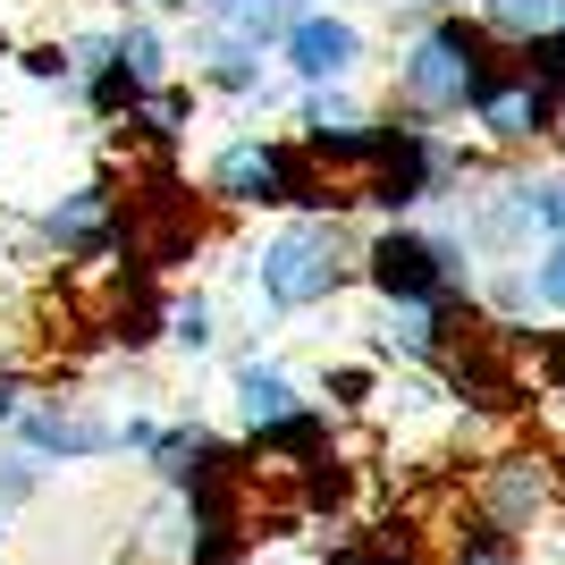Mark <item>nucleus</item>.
I'll return each mask as SVG.
<instances>
[{
    "label": "nucleus",
    "instance_id": "obj_1",
    "mask_svg": "<svg viewBox=\"0 0 565 565\" xmlns=\"http://www.w3.org/2000/svg\"><path fill=\"white\" fill-rule=\"evenodd\" d=\"M498 68H507V43H498L481 18H430L423 34L397 51L388 110L423 118V127H439V118H465L472 102L498 85Z\"/></svg>",
    "mask_w": 565,
    "mask_h": 565
},
{
    "label": "nucleus",
    "instance_id": "obj_2",
    "mask_svg": "<svg viewBox=\"0 0 565 565\" xmlns=\"http://www.w3.org/2000/svg\"><path fill=\"white\" fill-rule=\"evenodd\" d=\"M354 279H363V236H354L347 212H296L254 254V296L270 312H321Z\"/></svg>",
    "mask_w": 565,
    "mask_h": 565
},
{
    "label": "nucleus",
    "instance_id": "obj_3",
    "mask_svg": "<svg viewBox=\"0 0 565 565\" xmlns=\"http://www.w3.org/2000/svg\"><path fill=\"white\" fill-rule=\"evenodd\" d=\"M363 287H372L380 305L472 312L481 270H472L465 236H439V228H414V220H388L380 236H363Z\"/></svg>",
    "mask_w": 565,
    "mask_h": 565
},
{
    "label": "nucleus",
    "instance_id": "obj_4",
    "mask_svg": "<svg viewBox=\"0 0 565 565\" xmlns=\"http://www.w3.org/2000/svg\"><path fill=\"white\" fill-rule=\"evenodd\" d=\"M9 439L43 465H102V456H118V414L94 397H34Z\"/></svg>",
    "mask_w": 565,
    "mask_h": 565
},
{
    "label": "nucleus",
    "instance_id": "obj_5",
    "mask_svg": "<svg viewBox=\"0 0 565 565\" xmlns=\"http://www.w3.org/2000/svg\"><path fill=\"white\" fill-rule=\"evenodd\" d=\"M557 481L565 472L548 456H490V465L472 472V523H490V532H541L548 507H557Z\"/></svg>",
    "mask_w": 565,
    "mask_h": 565
},
{
    "label": "nucleus",
    "instance_id": "obj_6",
    "mask_svg": "<svg viewBox=\"0 0 565 565\" xmlns=\"http://www.w3.org/2000/svg\"><path fill=\"white\" fill-rule=\"evenodd\" d=\"M203 194L220 212H287V136H228L203 161Z\"/></svg>",
    "mask_w": 565,
    "mask_h": 565
},
{
    "label": "nucleus",
    "instance_id": "obj_7",
    "mask_svg": "<svg viewBox=\"0 0 565 565\" xmlns=\"http://www.w3.org/2000/svg\"><path fill=\"white\" fill-rule=\"evenodd\" d=\"M279 68L296 85H354L363 68V25L338 18V9H305V18L279 34Z\"/></svg>",
    "mask_w": 565,
    "mask_h": 565
},
{
    "label": "nucleus",
    "instance_id": "obj_8",
    "mask_svg": "<svg viewBox=\"0 0 565 565\" xmlns=\"http://www.w3.org/2000/svg\"><path fill=\"white\" fill-rule=\"evenodd\" d=\"M34 236H43L60 262H102L118 245V194L110 186H68L43 220H34Z\"/></svg>",
    "mask_w": 565,
    "mask_h": 565
},
{
    "label": "nucleus",
    "instance_id": "obj_9",
    "mask_svg": "<svg viewBox=\"0 0 565 565\" xmlns=\"http://www.w3.org/2000/svg\"><path fill=\"white\" fill-rule=\"evenodd\" d=\"M186 548H194V507H186V490H152L136 515H127L110 565H186Z\"/></svg>",
    "mask_w": 565,
    "mask_h": 565
},
{
    "label": "nucleus",
    "instance_id": "obj_10",
    "mask_svg": "<svg viewBox=\"0 0 565 565\" xmlns=\"http://www.w3.org/2000/svg\"><path fill=\"white\" fill-rule=\"evenodd\" d=\"M270 43H245V34H220V25H203L194 34V85H212V94H228V102H262L270 94V60H262Z\"/></svg>",
    "mask_w": 565,
    "mask_h": 565
},
{
    "label": "nucleus",
    "instance_id": "obj_11",
    "mask_svg": "<svg viewBox=\"0 0 565 565\" xmlns=\"http://www.w3.org/2000/svg\"><path fill=\"white\" fill-rule=\"evenodd\" d=\"M228 397H236V423H245V439H262V430H279V423H296L305 414V388L279 372V363H262V354H245L228 372Z\"/></svg>",
    "mask_w": 565,
    "mask_h": 565
},
{
    "label": "nucleus",
    "instance_id": "obj_12",
    "mask_svg": "<svg viewBox=\"0 0 565 565\" xmlns=\"http://www.w3.org/2000/svg\"><path fill=\"white\" fill-rule=\"evenodd\" d=\"M110 76L127 85V94H161V85H178V60H169V34L152 18H127L118 25V60H110Z\"/></svg>",
    "mask_w": 565,
    "mask_h": 565
},
{
    "label": "nucleus",
    "instance_id": "obj_13",
    "mask_svg": "<svg viewBox=\"0 0 565 565\" xmlns=\"http://www.w3.org/2000/svg\"><path fill=\"white\" fill-rule=\"evenodd\" d=\"M305 9H312V0H194V18H203V25L245 34V43H270V51H279V34L305 18Z\"/></svg>",
    "mask_w": 565,
    "mask_h": 565
},
{
    "label": "nucleus",
    "instance_id": "obj_14",
    "mask_svg": "<svg viewBox=\"0 0 565 565\" xmlns=\"http://www.w3.org/2000/svg\"><path fill=\"white\" fill-rule=\"evenodd\" d=\"M354 127H372V110L354 102V85H305L296 94V136L330 143V136H354Z\"/></svg>",
    "mask_w": 565,
    "mask_h": 565
},
{
    "label": "nucleus",
    "instance_id": "obj_15",
    "mask_svg": "<svg viewBox=\"0 0 565 565\" xmlns=\"http://www.w3.org/2000/svg\"><path fill=\"white\" fill-rule=\"evenodd\" d=\"M161 338H169L178 354H212V347H220V312H212V296H169Z\"/></svg>",
    "mask_w": 565,
    "mask_h": 565
},
{
    "label": "nucleus",
    "instance_id": "obj_16",
    "mask_svg": "<svg viewBox=\"0 0 565 565\" xmlns=\"http://www.w3.org/2000/svg\"><path fill=\"white\" fill-rule=\"evenodd\" d=\"M127 127H143L152 143H178L194 127V85H161V94H143L136 110H127Z\"/></svg>",
    "mask_w": 565,
    "mask_h": 565
},
{
    "label": "nucleus",
    "instance_id": "obj_17",
    "mask_svg": "<svg viewBox=\"0 0 565 565\" xmlns=\"http://www.w3.org/2000/svg\"><path fill=\"white\" fill-rule=\"evenodd\" d=\"M439 565H523V541L515 532H490V523H465Z\"/></svg>",
    "mask_w": 565,
    "mask_h": 565
},
{
    "label": "nucleus",
    "instance_id": "obj_18",
    "mask_svg": "<svg viewBox=\"0 0 565 565\" xmlns=\"http://www.w3.org/2000/svg\"><path fill=\"white\" fill-rule=\"evenodd\" d=\"M43 456H25L18 439H9V448H0V507H9V515H18V507H34V498H43Z\"/></svg>",
    "mask_w": 565,
    "mask_h": 565
},
{
    "label": "nucleus",
    "instance_id": "obj_19",
    "mask_svg": "<svg viewBox=\"0 0 565 565\" xmlns=\"http://www.w3.org/2000/svg\"><path fill=\"white\" fill-rule=\"evenodd\" d=\"M330 565H430V557H423V541H397V523H388L380 541H338Z\"/></svg>",
    "mask_w": 565,
    "mask_h": 565
},
{
    "label": "nucleus",
    "instance_id": "obj_20",
    "mask_svg": "<svg viewBox=\"0 0 565 565\" xmlns=\"http://www.w3.org/2000/svg\"><path fill=\"white\" fill-rule=\"evenodd\" d=\"M523 194H532V220H541V236H565V169H548V178H523Z\"/></svg>",
    "mask_w": 565,
    "mask_h": 565
},
{
    "label": "nucleus",
    "instance_id": "obj_21",
    "mask_svg": "<svg viewBox=\"0 0 565 565\" xmlns=\"http://www.w3.org/2000/svg\"><path fill=\"white\" fill-rule=\"evenodd\" d=\"M321 388H330V405H338V414H354V405H372V388H380V380H372V363H338V372L321 380Z\"/></svg>",
    "mask_w": 565,
    "mask_h": 565
},
{
    "label": "nucleus",
    "instance_id": "obj_22",
    "mask_svg": "<svg viewBox=\"0 0 565 565\" xmlns=\"http://www.w3.org/2000/svg\"><path fill=\"white\" fill-rule=\"evenodd\" d=\"M532 279H541V305H548V312H565V236H548V245H541Z\"/></svg>",
    "mask_w": 565,
    "mask_h": 565
},
{
    "label": "nucleus",
    "instance_id": "obj_23",
    "mask_svg": "<svg viewBox=\"0 0 565 565\" xmlns=\"http://www.w3.org/2000/svg\"><path fill=\"white\" fill-rule=\"evenodd\" d=\"M532 372H541V388H548V397H565V338H548V347L532 354Z\"/></svg>",
    "mask_w": 565,
    "mask_h": 565
},
{
    "label": "nucleus",
    "instance_id": "obj_24",
    "mask_svg": "<svg viewBox=\"0 0 565 565\" xmlns=\"http://www.w3.org/2000/svg\"><path fill=\"white\" fill-rule=\"evenodd\" d=\"M25 405H34V397H25V380L9 372V363H0V430H18V414H25Z\"/></svg>",
    "mask_w": 565,
    "mask_h": 565
},
{
    "label": "nucleus",
    "instance_id": "obj_25",
    "mask_svg": "<svg viewBox=\"0 0 565 565\" xmlns=\"http://www.w3.org/2000/svg\"><path fill=\"white\" fill-rule=\"evenodd\" d=\"M0 565H9V507H0Z\"/></svg>",
    "mask_w": 565,
    "mask_h": 565
},
{
    "label": "nucleus",
    "instance_id": "obj_26",
    "mask_svg": "<svg viewBox=\"0 0 565 565\" xmlns=\"http://www.w3.org/2000/svg\"><path fill=\"white\" fill-rule=\"evenodd\" d=\"M0 60H18V43H9V18H0Z\"/></svg>",
    "mask_w": 565,
    "mask_h": 565
}]
</instances>
